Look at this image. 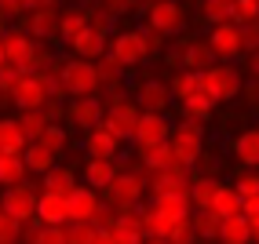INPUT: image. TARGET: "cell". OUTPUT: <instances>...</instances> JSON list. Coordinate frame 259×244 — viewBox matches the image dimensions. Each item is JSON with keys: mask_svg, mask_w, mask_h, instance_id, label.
I'll return each instance as SVG.
<instances>
[{"mask_svg": "<svg viewBox=\"0 0 259 244\" xmlns=\"http://www.w3.org/2000/svg\"><path fill=\"white\" fill-rule=\"evenodd\" d=\"M44 189L70 197L73 189H77V171H73V168H66V164H55V168H51L48 175H44Z\"/></svg>", "mask_w": 259, "mask_h": 244, "instance_id": "35", "label": "cell"}, {"mask_svg": "<svg viewBox=\"0 0 259 244\" xmlns=\"http://www.w3.org/2000/svg\"><path fill=\"white\" fill-rule=\"evenodd\" d=\"M139 161H143L150 171H171V168H179V157H176V150H171V142L139 150Z\"/></svg>", "mask_w": 259, "mask_h": 244, "instance_id": "28", "label": "cell"}, {"mask_svg": "<svg viewBox=\"0 0 259 244\" xmlns=\"http://www.w3.org/2000/svg\"><path fill=\"white\" fill-rule=\"evenodd\" d=\"M230 150L234 157L245 168H259V128H248V131H241L230 138Z\"/></svg>", "mask_w": 259, "mask_h": 244, "instance_id": "23", "label": "cell"}, {"mask_svg": "<svg viewBox=\"0 0 259 244\" xmlns=\"http://www.w3.org/2000/svg\"><path fill=\"white\" fill-rule=\"evenodd\" d=\"M26 171H29V164L22 153H0V182H4V189L26 182Z\"/></svg>", "mask_w": 259, "mask_h": 244, "instance_id": "30", "label": "cell"}, {"mask_svg": "<svg viewBox=\"0 0 259 244\" xmlns=\"http://www.w3.org/2000/svg\"><path fill=\"white\" fill-rule=\"evenodd\" d=\"M51 99V84L44 73H22L15 80V91H11V102L19 110H40L44 102Z\"/></svg>", "mask_w": 259, "mask_h": 244, "instance_id": "9", "label": "cell"}, {"mask_svg": "<svg viewBox=\"0 0 259 244\" xmlns=\"http://www.w3.org/2000/svg\"><path fill=\"white\" fill-rule=\"evenodd\" d=\"M37 37L33 33H4L0 40V62H15L22 73H37Z\"/></svg>", "mask_w": 259, "mask_h": 244, "instance_id": "7", "label": "cell"}, {"mask_svg": "<svg viewBox=\"0 0 259 244\" xmlns=\"http://www.w3.org/2000/svg\"><path fill=\"white\" fill-rule=\"evenodd\" d=\"M70 47H73L77 59H102V55H110V33H102V29L88 26Z\"/></svg>", "mask_w": 259, "mask_h": 244, "instance_id": "18", "label": "cell"}, {"mask_svg": "<svg viewBox=\"0 0 259 244\" xmlns=\"http://www.w3.org/2000/svg\"><path fill=\"white\" fill-rule=\"evenodd\" d=\"M135 102H139L143 113H164L171 102H176V95H171V84L168 80H157L150 77L139 84V91H135Z\"/></svg>", "mask_w": 259, "mask_h": 244, "instance_id": "13", "label": "cell"}, {"mask_svg": "<svg viewBox=\"0 0 259 244\" xmlns=\"http://www.w3.org/2000/svg\"><path fill=\"white\" fill-rule=\"evenodd\" d=\"M62 88L70 99H92L102 91V77L92 59H70L62 66Z\"/></svg>", "mask_w": 259, "mask_h": 244, "instance_id": "3", "label": "cell"}, {"mask_svg": "<svg viewBox=\"0 0 259 244\" xmlns=\"http://www.w3.org/2000/svg\"><path fill=\"white\" fill-rule=\"evenodd\" d=\"M113 233L120 244H143L146 240V226H143V208L135 212H120L117 222H113Z\"/></svg>", "mask_w": 259, "mask_h": 244, "instance_id": "21", "label": "cell"}, {"mask_svg": "<svg viewBox=\"0 0 259 244\" xmlns=\"http://www.w3.org/2000/svg\"><path fill=\"white\" fill-rule=\"evenodd\" d=\"M95 244H120V240H117V233H113V230H99Z\"/></svg>", "mask_w": 259, "mask_h": 244, "instance_id": "55", "label": "cell"}, {"mask_svg": "<svg viewBox=\"0 0 259 244\" xmlns=\"http://www.w3.org/2000/svg\"><path fill=\"white\" fill-rule=\"evenodd\" d=\"M171 131H176V124H171L164 113H143L139 128H135V150L164 146V142H171Z\"/></svg>", "mask_w": 259, "mask_h": 244, "instance_id": "11", "label": "cell"}, {"mask_svg": "<svg viewBox=\"0 0 259 244\" xmlns=\"http://www.w3.org/2000/svg\"><path fill=\"white\" fill-rule=\"evenodd\" d=\"M146 22L143 26H153V29H161L164 37H176V33L186 26V11L179 0H153V4H146Z\"/></svg>", "mask_w": 259, "mask_h": 244, "instance_id": "8", "label": "cell"}, {"mask_svg": "<svg viewBox=\"0 0 259 244\" xmlns=\"http://www.w3.org/2000/svg\"><path fill=\"white\" fill-rule=\"evenodd\" d=\"M102 193L92 186H77L70 193V222H95V215L102 212Z\"/></svg>", "mask_w": 259, "mask_h": 244, "instance_id": "15", "label": "cell"}, {"mask_svg": "<svg viewBox=\"0 0 259 244\" xmlns=\"http://www.w3.org/2000/svg\"><path fill=\"white\" fill-rule=\"evenodd\" d=\"M120 175V168L113 161H102V157H88V164H84V186H92V189H106L113 179Z\"/></svg>", "mask_w": 259, "mask_h": 244, "instance_id": "22", "label": "cell"}, {"mask_svg": "<svg viewBox=\"0 0 259 244\" xmlns=\"http://www.w3.org/2000/svg\"><path fill=\"white\" fill-rule=\"evenodd\" d=\"M26 240V222L15 219L11 212H0V244H22Z\"/></svg>", "mask_w": 259, "mask_h": 244, "instance_id": "39", "label": "cell"}, {"mask_svg": "<svg viewBox=\"0 0 259 244\" xmlns=\"http://www.w3.org/2000/svg\"><path fill=\"white\" fill-rule=\"evenodd\" d=\"M143 244H171V240H168V237H146Z\"/></svg>", "mask_w": 259, "mask_h": 244, "instance_id": "58", "label": "cell"}, {"mask_svg": "<svg viewBox=\"0 0 259 244\" xmlns=\"http://www.w3.org/2000/svg\"><path fill=\"white\" fill-rule=\"evenodd\" d=\"M201 22L204 26H223V22H234V0H201Z\"/></svg>", "mask_w": 259, "mask_h": 244, "instance_id": "32", "label": "cell"}, {"mask_svg": "<svg viewBox=\"0 0 259 244\" xmlns=\"http://www.w3.org/2000/svg\"><path fill=\"white\" fill-rule=\"evenodd\" d=\"M29 135L22 131L19 117H4L0 120V153H26Z\"/></svg>", "mask_w": 259, "mask_h": 244, "instance_id": "24", "label": "cell"}, {"mask_svg": "<svg viewBox=\"0 0 259 244\" xmlns=\"http://www.w3.org/2000/svg\"><path fill=\"white\" fill-rule=\"evenodd\" d=\"M19 124H22V131L29 135V142H33V138H40L48 131L51 120L44 117V110H19Z\"/></svg>", "mask_w": 259, "mask_h": 244, "instance_id": "40", "label": "cell"}, {"mask_svg": "<svg viewBox=\"0 0 259 244\" xmlns=\"http://www.w3.org/2000/svg\"><path fill=\"white\" fill-rule=\"evenodd\" d=\"M168 240H171V244H197L201 237H197V226H194V215H190V219H179V222H176V230L168 233Z\"/></svg>", "mask_w": 259, "mask_h": 244, "instance_id": "44", "label": "cell"}, {"mask_svg": "<svg viewBox=\"0 0 259 244\" xmlns=\"http://www.w3.org/2000/svg\"><path fill=\"white\" fill-rule=\"evenodd\" d=\"M219 244H252V222H248V215L223 219V233H219Z\"/></svg>", "mask_w": 259, "mask_h": 244, "instance_id": "33", "label": "cell"}, {"mask_svg": "<svg viewBox=\"0 0 259 244\" xmlns=\"http://www.w3.org/2000/svg\"><path fill=\"white\" fill-rule=\"evenodd\" d=\"M33 244H70V237H66V226H48V222H40L37 240H33Z\"/></svg>", "mask_w": 259, "mask_h": 244, "instance_id": "46", "label": "cell"}, {"mask_svg": "<svg viewBox=\"0 0 259 244\" xmlns=\"http://www.w3.org/2000/svg\"><path fill=\"white\" fill-rule=\"evenodd\" d=\"M241 212H245L248 219H252V215H259V193H248V197H245V208H241Z\"/></svg>", "mask_w": 259, "mask_h": 244, "instance_id": "53", "label": "cell"}, {"mask_svg": "<svg viewBox=\"0 0 259 244\" xmlns=\"http://www.w3.org/2000/svg\"><path fill=\"white\" fill-rule=\"evenodd\" d=\"M219 189H223V182L215 175H194V189H190V193H194V208L197 212H212Z\"/></svg>", "mask_w": 259, "mask_h": 244, "instance_id": "27", "label": "cell"}, {"mask_svg": "<svg viewBox=\"0 0 259 244\" xmlns=\"http://www.w3.org/2000/svg\"><path fill=\"white\" fill-rule=\"evenodd\" d=\"M201 91L208 95L215 106H219V102H234V99H241V91H245V77H241L237 66L215 62L212 69L201 73Z\"/></svg>", "mask_w": 259, "mask_h": 244, "instance_id": "2", "label": "cell"}, {"mask_svg": "<svg viewBox=\"0 0 259 244\" xmlns=\"http://www.w3.org/2000/svg\"><path fill=\"white\" fill-rule=\"evenodd\" d=\"M59 29H62V11L59 8H37V11H29V33L37 40H59Z\"/></svg>", "mask_w": 259, "mask_h": 244, "instance_id": "17", "label": "cell"}, {"mask_svg": "<svg viewBox=\"0 0 259 244\" xmlns=\"http://www.w3.org/2000/svg\"><path fill=\"white\" fill-rule=\"evenodd\" d=\"M208 44H212V51H215L219 62H230V59H237V55H245V44H241V26H237V22L212 26Z\"/></svg>", "mask_w": 259, "mask_h": 244, "instance_id": "14", "label": "cell"}, {"mask_svg": "<svg viewBox=\"0 0 259 244\" xmlns=\"http://www.w3.org/2000/svg\"><path fill=\"white\" fill-rule=\"evenodd\" d=\"M245 69H248V73H252V77L259 80V51H252V55L245 59Z\"/></svg>", "mask_w": 259, "mask_h": 244, "instance_id": "54", "label": "cell"}, {"mask_svg": "<svg viewBox=\"0 0 259 244\" xmlns=\"http://www.w3.org/2000/svg\"><path fill=\"white\" fill-rule=\"evenodd\" d=\"M248 222H252V244H259V215H252Z\"/></svg>", "mask_w": 259, "mask_h": 244, "instance_id": "57", "label": "cell"}, {"mask_svg": "<svg viewBox=\"0 0 259 244\" xmlns=\"http://www.w3.org/2000/svg\"><path fill=\"white\" fill-rule=\"evenodd\" d=\"M22 157H26L29 171H37V175H48V171L59 164V157H62V153H55L51 146H44L40 138H33V142L26 146V153H22Z\"/></svg>", "mask_w": 259, "mask_h": 244, "instance_id": "25", "label": "cell"}, {"mask_svg": "<svg viewBox=\"0 0 259 244\" xmlns=\"http://www.w3.org/2000/svg\"><path fill=\"white\" fill-rule=\"evenodd\" d=\"M168 84H171V95H176L179 106L190 102L194 95H201V73H194V69H176V77H171Z\"/></svg>", "mask_w": 259, "mask_h": 244, "instance_id": "29", "label": "cell"}, {"mask_svg": "<svg viewBox=\"0 0 259 244\" xmlns=\"http://www.w3.org/2000/svg\"><path fill=\"white\" fill-rule=\"evenodd\" d=\"M26 11H37V8H55V0H22Z\"/></svg>", "mask_w": 259, "mask_h": 244, "instance_id": "56", "label": "cell"}, {"mask_svg": "<svg viewBox=\"0 0 259 244\" xmlns=\"http://www.w3.org/2000/svg\"><path fill=\"white\" fill-rule=\"evenodd\" d=\"M40 142H44V146H51L55 153H62L66 146H70V135H66V128H59V124H48V131L40 135Z\"/></svg>", "mask_w": 259, "mask_h": 244, "instance_id": "48", "label": "cell"}, {"mask_svg": "<svg viewBox=\"0 0 259 244\" xmlns=\"http://www.w3.org/2000/svg\"><path fill=\"white\" fill-rule=\"evenodd\" d=\"M139 117H143L139 102H132V99H124V95H113V99L106 102V120H102V128H110L120 142H135Z\"/></svg>", "mask_w": 259, "mask_h": 244, "instance_id": "4", "label": "cell"}, {"mask_svg": "<svg viewBox=\"0 0 259 244\" xmlns=\"http://www.w3.org/2000/svg\"><path fill=\"white\" fill-rule=\"evenodd\" d=\"M66 117H70V124L77 131L88 135V131L102 128V120H106V102H99V95H92V99H70Z\"/></svg>", "mask_w": 259, "mask_h": 244, "instance_id": "10", "label": "cell"}, {"mask_svg": "<svg viewBox=\"0 0 259 244\" xmlns=\"http://www.w3.org/2000/svg\"><path fill=\"white\" fill-rule=\"evenodd\" d=\"M4 212H11L15 219H22V222H33L37 219V204H40V193H33V186L19 182V186H8L4 189Z\"/></svg>", "mask_w": 259, "mask_h": 244, "instance_id": "12", "label": "cell"}, {"mask_svg": "<svg viewBox=\"0 0 259 244\" xmlns=\"http://www.w3.org/2000/svg\"><path fill=\"white\" fill-rule=\"evenodd\" d=\"M241 99H245L248 106H259V80H245V91H241Z\"/></svg>", "mask_w": 259, "mask_h": 244, "instance_id": "51", "label": "cell"}, {"mask_svg": "<svg viewBox=\"0 0 259 244\" xmlns=\"http://www.w3.org/2000/svg\"><path fill=\"white\" fill-rule=\"evenodd\" d=\"M95 69H99V77H102V88H117V84H120V73H124V66H120L117 59H110V55L95 59Z\"/></svg>", "mask_w": 259, "mask_h": 244, "instance_id": "42", "label": "cell"}, {"mask_svg": "<svg viewBox=\"0 0 259 244\" xmlns=\"http://www.w3.org/2000/svg\"><path fill=\"white\" fill-rule=\"evenodd\" d=\"M150 186H153V197H161V193H190V189H194V179H190L186 168L179 164L171 171H153Z\"/></svg>", "mask_w": 259, "mask_h": 244, "instance_id": "19", "label": "cell"}, {"mask_svg": "<svg viewBox=\"0 0 259 244\" xmlns=\"http://www.w3.org/2000/svg\"><path fill=\"white\" fill-rule=\"evenodd\" d=\"M153 208H161L164 215H171V219H190L197 212L194 208V193H161V197H153Z\"/></svg>", "mask_w": 259, "mask_h": 244, "instance_id": "26", "label": "cell"}, {"mask_svg": "<svg viewBox=\"0 0 259 244\" xmlns=\"http://www.w3.org/2000/svg\"><path fill=\"white\" fill-rule=\"evenodd\" d=\"M241 44H245V55L259 51V22H252V26H241Z\"/></svg>", "mask_w": 259, "mask_h": 244, "instance_id": "49", "label": "cell"}, {"mask_svg": "<svg viewBox=\"0 0 259 244\" xmlns=\"http://www.w3.org/2000/svg\"><path fill=\"white\" fill-rule=\"evenodd\" d=\"M37 219L48 222V226H66V222H70V197L44 189V193H40V204H37Z\"/></svg>", "mask_w": 259, "mask_h": 244, "instance_id": "16", "label": "cell"}, {"mask_svg": "<svg viewBox=\"0 0 259 244\" xmlns=\"http://www.w3.org/2000/svg\"><path fill=\"white\" fill-rule=\"evenodd\" d=\"M171 150H176L183 168L197 164L204 157V128L197 124V120H183V124H176V131H171Z\"/></svg>", "mask_w": 259, "mask_h": 244, "instance_id": "6", "label": "cell"}, {"mask_svg": "<svg viewBox=\"0 0 259 244\" xmlns=\"http://www.w3.org/2000/svg\"><path fill=\"white\" fill-rule=\"evenodd\" d=\"M234 186H237V193H241V197H248V193H259V171H255V168H245V171H237Z\"/></svg>", "mask_w": 259, "mask_h": 244, "instance_id": "47", "label": "cell"}, {"mask_svg": "<svg viewBox=\"0 0 259 244\" xmlns=\"http://www.w3.org/2000/svg\"><path fill=\"white\" fill-rule=\"evenodd\" d=\"M84 150H88V157H102V161H117L120 153V138L110 131V128H95L84 135Z\"/></svg>", "mask_w": 259, "mask_h": 244, "instance_id": "20", "label": "cell"}, {"mask_svg": "<svg viewBox=\"0 0 259 244\" xmlns=\"http://www.w3.org/2000/svg\"><path fill=\"white\" fill-rule=\"evenodd\" d=\"M194 226H197L201 240H219V233H223V219L215 212H194Z\"/></svg>", "mask_w": 259, "mask_h": 244, "instance_id": "41", "label": "cell"}, {"mask_svg": "<svg viewBox=\"0 0 259 244\" xmlns=\"http://www.w3.org/2000/svg\"><path fill=\"white\" fill-rule=\"evenodd\" d=\"M40 110H44V117L51 120V124H55V117L62 113V99H48V102H44V106H40Z\"/></svg>", "mask_w": 259, "mask_h": 244, "instance_id": "52", "label": "cell"}, {"mask_svg": "<svg viewBox=\"0 0 259 244\" xmlns=\"http://www.w3.org/2000/svg\"><path fill=\"white\" fill-rule=\"evenodd\" d=\"M0 15H4V22H8V19H22V15H26V4H22V0H0Z\"/></svg>", "mask_w": 259, "mask_h": 244, "instance_id": "50", "label": "cell"}, {"mask_svg": "<svg viewBox=\"0 0 259 244\" xmlns=\"http://www.w3.org/2000/svg\"><path fill=\"white\" fill-rule=\"evenodd\" d=\"M110 59H117L124 69H135L143 59H150V44L143 29H120L110 37Z\"/></svg>", "mask_w": 259, "mask_h": 244, "instance_id": "5", "label": "cell"}, {"mask_svg": "<svg viewBox=\"0 0 259 244\" xmlns=\"http://www.w3.org/2000/svg\"><path fill=\"white\" fill-rule=\"evenodd\" d=\"M212 110H215V102L208 99V95H194L190 102H183V117H190V120H197V124H208L212 120Z\"/></svg>", "mask_w": 259, "mask_h": 244, "instance_id": "38", "label": "cell"}, {"mask_svg": "<svg viewBox=\"0 0 259 244\" xmlns=\"http://www.w3.org/2000/svg\"><path fill=\"white\" fill-rule=\"evenodd\" d=\"M153 175V171L139 161V168H120V175L102 189V197H106V204H113L117 212H135V204L143 201V189H146V179Z\"/></svg>", "mask_w": 259, "mask_h": 244, "instance_id": "1", "label": "cell"}, {"mask_svg": "<svg viewBox=\"0 0 259 244\" xmlns=\"http://www.w3.org/2000/svg\"><path fill=\"white\" fill-rule=\"evenodd\" d=\"M241 208H245V197L237 193V186H227V182H223L219 197H215V204H212V212H215L219 219H234V215H245Z\"/></svg>", "mask_w": 259, "mask_h": 244, "instance_id": "34", "label": "cell"}, {"mask_svg": "<svg viewBox=\"0 0 259 244\" xmlns=\"http://www.w3.org/2000/svg\"><path fill=\"white\" fill-rule=\"evenodd\" d=\"M88 26H92V19H88V11H84V8H66V11H62V29H59V40L73 44V40H77Z\"/></svg>", "mask_w": 259, "mask_h": 244, "instance_id": "31", "label": "cell"}, {"mask_svg": "<svg viewBox=\"0 0 259 244\" xmlns=\"http://www.w3.org/2000/svg\"><path fill=\"white\" fill-rule=\"evenodd\" d=\"M143 226H146V237H168L171 230H176V219L150 204V208H143Z\"/></svg>", "mask_w": 259, "mask_h": 244, "instance_id": "37", "label": "cell"}, {"mask_svg": "<svg viewBox=\"0 0 259 244\" xmlns=\"http://www.w3.org/2000/svg\"><path fill=\"white\" fill-rule=\"evenodd\" d=\"M234 22L237 26L259 22V0H234Z\"/></svg>", "mask_w": 259, "mask_h": 244, "instance_id": "45", "label": "cell"}, {"mask_svg": "<svg viewBox=\"0 0 259 244\" xmlns=\"http://www.w3.org/2000/svg\"><path fill=\"white\" fill-rule=\"evenodd\" d=\"M66 237H70V244H95L99 226L95 222H66Z\"/></svg>", "mask_w": 259, "mask_h": 244, "instance_id": "43", "label": "cell"}, {"mask_svg": "<svg viewBox=\"0 0 259 244\" xmlns=\"http://www.w3.org/2000/svg\"><path fill=\"white\" fill-rule=\"evenodd\" d=\"M212 59H215V51H212L208 37H204V40H190V47H186V69L204 73V69H212Z\"/></svg>", "mask_w": 259, "mask_h": 244, "instance_id": "36", "label": "cell"}]
</instances>
